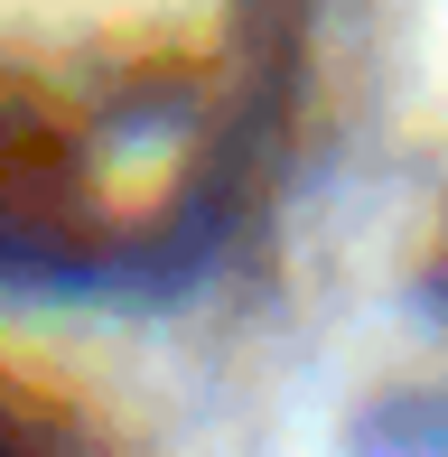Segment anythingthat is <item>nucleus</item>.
Returning a JSON list of instances; mask_svg holds the SVG:
<instances>
[{"label": "nucleus", "mask_w": 448, "mask_h": 457, "mask_svg": "<svg viewBox=\"0 0 448 457\" xmlns=\"http://www.w3.org/2000/svg\"><path fill=\"white\" fill-rule=\"evenodd\" d=\"M0 457H19V448H10V439H0Z\"/></svg>", "instance_id": "obj_1"}]
</instances>
